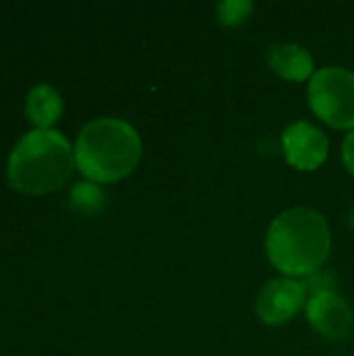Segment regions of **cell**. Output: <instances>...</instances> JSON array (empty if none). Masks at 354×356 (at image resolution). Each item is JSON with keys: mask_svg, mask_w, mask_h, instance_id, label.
<instances>
[{"mask_svg": "<svg viewBox=\"0 0 354 356\" xmlns=\"http://www.w3.org/2000/svg\"><path fill=\"white\" fill-rule=\"evenodd\" d=\"M267 257L284 275H313L332 246L330 227L317 211L290 209L267 232Z\"/></svg>", "mask_w": 354, "mask_h": 356, "instance_id": "6da1fadb", "label": "cell"}, {"mask_svg": "<svg viewBox=\"0 0 354 356\" xmlns=\"http://www.w3.org/2000/svg\"><path fill=\"white\" fill-rule=\"evenodd\" d=\"M75 165L94 184H113L127 177L140 161L138 131L113 117L88 123L75 142Z\"/></svg>", "mask_w": 354, "mask_h": 356, "instance_id": "7a4b0ae2", "label": "cell"}, {"mask_svg": "<svg viewBox=\"0 0 354 356\" xmlns=\"http://www.w3.org/2000/svg\"><path fill=\"white\" fill-rule=\"evenodd\" d=\"M75 154L65 136L54 129L25 134L8 159V181L15 190L42 196L58 190L73 173Z\"/></svg>", "mask_w": 354, "mask_h": 356, "instance_id": "3957f363", "label": "cell"}, {"mask_svg": "<svg viewBox=\"0 0 354 356\" xmlns=\"http://www.w3.org/2000/svg\"><path fill=\"white\" fill-rule=\"evenodd\" d=\"M313 113L336 129H354V73L342 67L319 69L309 83Z\"/></svg>", "mask_w": 354, "mask_h": 356, "instance_id": "277c9868", "label": "cell"}, {"mask_svg": "<svg viewBox=\"0 0 354 356\" xmlns=\"http://www.w3.org/2000/svg\"><path fill=\"white\" fill-rule=\"evenodd\" d=\"M307 317L317 334L328 340H346L354 332V313L342 296L332 290L315 292L307 300Z\"/></svg>", "mask_w": 354, "mask_h": 356, "instance_id": "5b68a950", "label": "cell"}, {"mask_svg": "<svg viewBox=\"0 0 354 356\" xmlns=\"http://www.w3.org/2000/svg\"><path fill=\"white\" fill-rule=\"evenodd\" d=\"M307 302V288L290 277L269 282L257 298V315L267 325L290 321Z\"/></svg>", "mask_w": 354, "mask_h": 356, "instance_id": "8992f818", "label": "cell"}, {"mask_svg": "<svg viewBox=\"0 0 354 356\" xmlns=\"http://www.w3.org/2000/svg\"><path fill=\"white\" fill-rule=\"evenodd\" d=\"M284 154L286 161L300 169L313 171L321 167L328 159V138L325 134L309 121H296L284 131Z\"/></svg>", "mask_w": 354, "mask_h": 356, "instance_id": "52a82bcc", "label": "cell"}, {"mask_svg": "<svg viewBox=\"0 0 354 356\" xmlns=\"http://www.w3.org/2000/svg\"><path fill=\"white\" fill-rule=\"evenodd\" d=\"M269 67L275 75L290 81H305L313 73L311 54L298 44H275L269 50Z\"/></svg>", "mask_w": 354, "mask_h": 356, "instance_id": "ba28073f", "label": "cell"}, {"mask_svg": "<svg viewBox=\"0 0 354 356\" xmlns=\"http://www.w3.org/2000/svg\"><path fill=\"white\" fill-rule=\"evenodd\" d=\"M25 111H27V117L40 129H48L61 117V113H63V100H61L58 92L52 86L40 83V86H35L29 92Z\"/></svg>", "mask_w": 354, "mask_h": 356, "instance_id": "9c48e42d", "label": "cell"}, {"mask_svg": "<svg viewBox=\"0 0 354 356\" xmlns=\"http://www.w3.org/2000/svg\"><path fill=\"white\" fill-rule=\"evenodd\" d=\"M69 202H71V209L77 213V215H83V217H92V215H98L104 204H106V194L100 186H96L94 181H81V184H75L71 188V196H69Z\"/></svg>", "mask_w": 354, "mask_h": 356, "instance_id": "30bf717a", "label": "cell"}, {"mask_svg": "<svg viewBox=\"0 0 354 356\" xmlns=\"http://www.w3.org/2000/svg\"><path fill=\"white\" fill-rule=\"evenodd\" d=\"M250 10H252V2H246V0H227V2H221L217 6L219 21L230 25V27L244 23L248 19Z\"/></svg>", "mask_w": 354, "mask_h": 356, "instance_id": "8fae6325", "label": "cell"}, {"mask_svg": "<svg viewBox=\"0 0 354 356\" xmlns=\"http://www.w3.org/2000/svg\"><path fill=\"white\" fill-rule=\"evenodd\" d=\"M342 159H344L346 169L354 175V129L346 136V140L342 144Z\"/></svg>", "mask_w": 354, "mask_h": 356, "instance_id": "7c38bea8", "label": "cell"}, {"mask_svg": "<svg viewBox=\"0 0 354 356\" xmlns=\"http://www.w3.org/2000/svg\"><path fill=\"white\" fill-rule=\"evenodd\" d=\"M348 225H351V227H354V211L351 213V215H348Z\"/></svg>", "mask_w": 354, "mask_h": 356, "instance_id": "4fadbf2b", "label": "cell"}]
</instances>
